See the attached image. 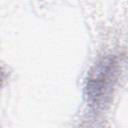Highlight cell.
<instances>
[{
    "mask_svg": "<svg viewBox=\"0 0 128 128\" xmlns=\"http://www.w3.org/2000/svg\"><path fill=\"white\" fill-rule=\"evenodd\" d=\"M2 81H3V76H2V72L0 71V86L2 84Z\"/></svg>",
    "mask_w": 128,
    "mask_h": 128,
    "instance_id": "cell-2",
    "label": "cell"
},
{
    "mask_svg": "<svg viewBox=\"0 0 128 128\" xmlns=\"http://www.w3.org/2000/svg\"><path fill=\"white\" fill-rule=\"evenodd\" d=\"M119 71L115 57L105 56L90 69L85 81L84 97L93 109L103 108L111 96Z\"/></svg>",
    "mask_w": 128,
    "mask_h": 128,
    "instance_id": "cell-1",
    "label": "cell"
}]
</instances>
